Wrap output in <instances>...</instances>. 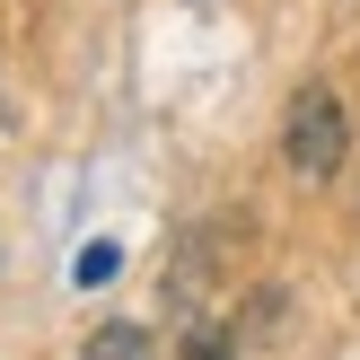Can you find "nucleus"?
I'll use <instances>...</instances> for the list:
<instances>
[{
    "label": "nucleus",
    "mask_w": 360,
    "mask_h": 360,
    "mask_svg": "<svg viewBox=\"0 0 360 360\" xmlns=\"http://www.w3.org/2000/svg\"><path fill=\"white\" fill-rule=\"evenodd\" d=\"M343 150H352V115H343V97H334L326 79H308V88L290 97V115H281V158H290V176L326 185V176L343 167Z\"/></svg>",
    "instance_id": "1"
},
{
    "label": "nucleus",
    "mask_w": 360,
    "mask_h": 360,
    "mask_svg": "<svg viewBox=\"0 0 360 360\" xmlns=\"http://www.w3.org/2000/svg\"><path fill=\"white\" fill-rule=\"evenodd\" d=\"M79 360H158V343H150V326H97L79 343Z\"/></svg>",
    "instance_id": "2"
},
{
    "label": "nucleus",
    "mask_w": 360,
    "mask_h": 360,
    "mask_svg": "<svg viewBox=\"0 0 360 360\" xmlns=\"http://www.w3.org/2000/svg\"><path fill=\"white\" fill-rule=\"evenodd\" d=\"M115 273H123V255L97 238V246H79V273H70V281H79V290H97V281H115Z\"/></svg>",
    "instance_id": "3"
}]
</instances>
